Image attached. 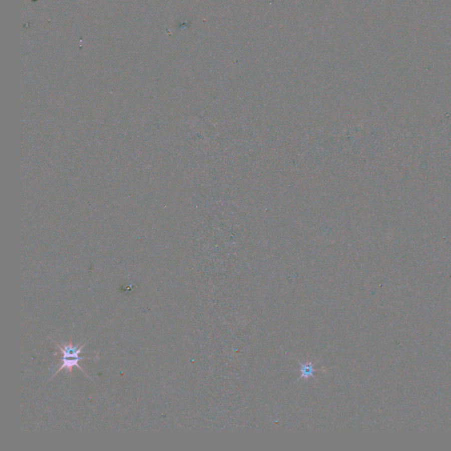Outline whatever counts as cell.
I'll list each match as a JSON object with an SVG mask.
<instances>
[{
	"label": "cell",
	"instance_id": "1",
	"mask_svg": "<svg viewBox=\"0 0 451 451\" xmlns=\"http://www.w3.org/2000/svg\"><path fill=\"white\" fill-rule=\"evenodd\" d=\"M87 343L88 342H85V344L81 345L80 347L74 346L72 339L69 341L68 345H60L56 343V345L59 349L60 354H61V358H60L61 365H60V367L57 370L55 374H53L52 377H54L56 374H59V372L62 369H67L70 373H72L73 370H74V367L80 368L87 376H88V374L86 373V371L80 365V362L82 361V360H84V359H93V357L81 356V353H82V349L84 348L85 345H86Z\"/></svg>",
	"mask_w": 451,
	"mask_h": 451
},
{
	"label": "cell",
	"instance_id": "2",
	"mask_svg": "<svg viewBox=\"0 0 451 451\" xmlns=\"http://www.w3.org/2000/svg\"><path fill=\"white\" fill-rule=\"evenodd\" d=\"M301 377L308 378L309 376H313V374L315 373V368L313 367L311 363H306L301 365Z\"/></svg>",
	"mask_w": 451,
	"mask_h": 451
}]
</instances>
